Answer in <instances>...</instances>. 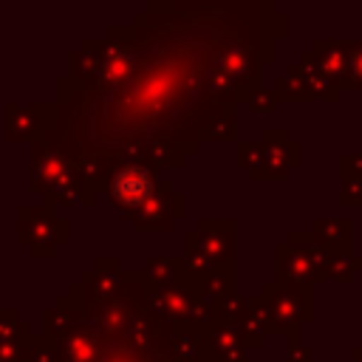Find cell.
<instances>
[{
	"label": "cell",
	"instance_id": "cell-1",
	"mask_svg": "<svg viewBox=\"0 0 362 362\" xmlns=\"http://www.w3.org/2000/svg\"><path fill=\"white\" fill-rule=\"evenodd\" d=\"M113 195L119 204L136 206L144 195H150V175L139 167H127L113 178Z\"/></svg>",
	"mask_w": 362,
	"mask_h": 362
}]
</instances>
